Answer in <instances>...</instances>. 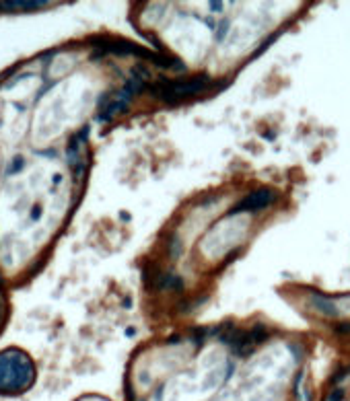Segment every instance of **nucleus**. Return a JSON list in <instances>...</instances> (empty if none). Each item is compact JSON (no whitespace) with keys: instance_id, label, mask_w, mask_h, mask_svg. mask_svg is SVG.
<instances>
[{"instance_id":"obj_2","label":"nucleus","mask_w":350,"mask_h":401,"mask_svg":"<svg viewBox=\"0 0 350 401\" xmlns=\"http://www.w3.org/2000/svg\"><path fill=\"white\" fill-rule=\"evenodd\" d=\"M278 193L270 187H257L255 191L247 193L243 199H239L237 206L231 208L229 214H241V212H261L276 204Z\"/></svg>"},{"instance_id":"obj_3","label":"nucleus","mask_w":350,"mask_h":401,"mask_svg":"<svg viewBox=\"0 0 350 401\" xmlns=\"http://www.w3.org/2000/svg\"><path fill=\"white\" fill-rule=\"evenodd\" d=\"M311 305L315 307V311H317V313H321V315H325V317H338V315H340L338 307L332 303V298H330V296L311 294Z\"/></svg>"},{"instance_id":"obj_1","label":"nucleus","mask_w":350,"mask_h":401,"mask_svg":"<svg viewBox=\"0 0 350 401\" xmlns=\"http://www.w3.org/2000/svg\"><path fill=\"white\" fill-rule=\"evenodd\" d=\"M216 86V82L206 76H190V78H159L152 84H148V91L152 97L165 101V103H182L192 97H198L202 93H208Z\"/></svg>"}]
</instances>
